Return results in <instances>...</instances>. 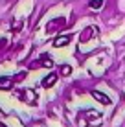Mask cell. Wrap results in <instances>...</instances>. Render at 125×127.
I'll return each mask as SVG.
<instances>
[{
    "instance_id": "3957f363",
    "label": "cell",
    "mask_w": 125,
    "mask_h": 127,
    "mask_svg": "<svg viewBox=\"0 0 125 127\" xmlns=\"http://www.w3.org/2000/svg\"><path fill=\"white\" fill-rule=\"evenodd\" d=\"M92 96L98 99V101H101L103 105H109L110 103V98H107V96L103 94V92H100V90H92Z\"/></svg>"
},
{
    "instance_id": "ba28073f",
    "label": "cell",
    "mask_w": 125,
    "mask_h": 127,
    "mask_svg": "<svg viewBox=\"0 0 125 127\" xmlns=\"http://www.w3.org/2000/svg\"><path fill=\"white\" fill-rule=\"evenodd\" d=\"M70 72H72V68L68 66V64H64V66L61 68V74H63V76H68V74H70Z\"/></svg>"
},
{
    "instance_id": "7a4b0ae2",
    "label": "cell",
    "mask_w": 125,
    "mask_h": 127,
    "mask_svg": "<svg viewBox=\"0 0 125 127\" xmlns=\"http://www.w3.org/2000/svg\"><path fill=\"white\" fill-rule=\"evenodd\" d=\"M70 41H72V35H63V37H57V39L53 41V46H57V48H61V46H66Z\"/></svg>"
},
{
    "instance_id": "8992f818",
    "label": "cell",
    "mask_w": 125,
    "mask_h": 127,
    "mask_svg": "<svg viewBox=\"0 0 125 127\" xmlns=\"http://www.w3.org/2000/svg\"><path fill=\"white\" fill-rule=\"evenodd\" d=\"M90 9H101L103 7V0H90Z\"/></svg>"
},
{
    "instance_id": "5b68a950",
    "label": "cell",
    "mask_w": 125,
    "mask_h": 127,
    "mask_svg": "<svg viewBox=\"0 0 125 127\" xmlns=\"http://www.w3.org/2000/svg\"><path fill=\"white\" fill-rule=\"evenodd\" d=\"M55 81H57V74H50L48 77H44V81H42V87H44V89H50V87L53 85Z\"/></svg>"
},
{
    "instance_id": "52a82bcc",
    "label": "cell",
    "mask_w": 125,
    "mask_h": 127,
    "mask_svg": "<svg viewBox=\"0 0 125 127\" xmlns=\"http://www.w3.org/2000/svg\"><path fill=\"white\" fill-rule=\"evenodd\" d=\"M11 79H7V77H2V79H0V89H9L11 87Z\"/></svg>"
},
{
    "instance_id": "277c9868",
    "label": "cell",
    "mask_w": 125,
    "mask_h": 127,
    "mask_svg": "<svg viewBox=\"0 0 125 127\" xmlns=\"http://www.w3.org/2000/svg\"><path fill=\"white\" fill-rule=\"evenodd\" d=\"M64 24H66V22H64V19H55L53 22H50V24H48V32H53V30H61Z\"/></svg>"
},
{
    "instance_id": "6da1fadb",
    "label": "cell",
    "mask_w": 125,
    "mask_h": 127,
    "mask_svg": "<svg viewBox=\"0 0 125 127\" xmlns=\"http://www.w3.org/2000/svg\"><path fill=\"white\" fill-rule=\"evenodd\" d=\"M96 33H98V28H96V26H88V28H85L83 32H81L79 41H81V42H88V41H90V39H92Z\"/></svg>"
}]
</instances>
